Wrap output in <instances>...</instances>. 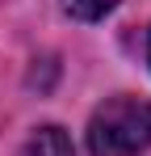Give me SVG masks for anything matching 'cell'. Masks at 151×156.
Wrapping results in <instances>:
<instances>
[{
  "label": "cell",
  "instance_id": "obj_4",
  "mask_svg": "<svg viewBox=\"0 0 151 156\" xmlns=\"http://www.w3.org/2000/svg\"><path fill=\"white\" fill-rule=\"evenodd\" d=\"M147 59H151V38H147Z\"/></svg>",
  "mask_w": 151,
  "mask_h": 156
},
{
  "label": "cell",
  "instance_id": "obj_1",
  "mask_svg": "<svg viewBox=\"0 0 151 156\" xmlns=\"http://www.w3.org/2000/svg\"><path fill=\"white\" fill-rule=\"evenodd\" d=\"M151 148V101L143 97H109L88 122L92 156H139Z\"/></svg>",
  "mask_w": 151,
  "mask_h": 156
},
{
  "label": "cell",
  "instance_id": "obj_3",
  "mask_svg": "<svg viewBox=\"0 0 151 156\" xmlns=\"http://www.w3.org/2000/svg\"><path fill=\"white\" fill-rule=\"evenodd\" d=\"M113 4H118V0H63V9H67L72 17H80V21H97Z\"/></svg>",
  "mask_w": 151,
  "mask_h": 156
},
{
  "label": "cell",
  "instance_id": "obj_2",
  "mask_svg": "<svg viewBox=\"0 0 151 156\" xmlns=\"http://www.w3.org/2000/svg\"><path fill=\"white\" fill-rule=\"evenodd\" d=\"M21 156H76V148H72V139H67L63 127H38L25 139Z\"/></svg>",
  "mask_w": 151,
  "mask_h": 156
}]
</instances>
